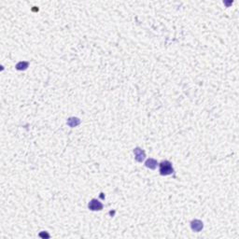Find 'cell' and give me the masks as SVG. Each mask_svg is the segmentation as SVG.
<instances>
[{
	"mask_svg": "<svg viewBox=\"0 0 239 239\" xmlns=\"http://www.w3.org/2000/svg\"><path fill=\"white\" fill-rule=\"evenodd\" d=\"M146 166L147 167H149L151 169H154L156 166H157V162L153 159H149L146 162Z\"/></svg>",
	"mask_w": 239,
	"mask_h": 239,
	"instance_id": "5b68a950",
	"label": "cell"
},
{
	"mask_svg": "<svg viewBox=\"0 0 239 239\" xmlns=\"http://www.w3.org/2000/svg\"><path fill=\"white\" fill-rule=\"evenodd\" d=\"M174 172V169L172 167V164L168 161H164L160 164V173L162 176L170 175Z\"/></svg>",
	"mask_w": 239,
	"mask_h": 239,
	"instance_id": "6da1fadb",
	"label": "cell"
},
{
	"mask_svg": "<svg viewBox=\"0 0 239 239\" xmlns=\"http://www.w3.org/2000/svg\"><path fill=\"white\" fill-rule=\"evenodd\" d=\"M134 152H135L136 160H137V161H138V162H142L143 160H144V158H145V152L143 151L141 149L137 148V149H135Z\"/></svg>",
	"mask_w": 239,
	"mask_h": 239,
	"instance_id": "3957f363",
	"label": "cell"
},
{
	"mask_svg": "<svg viewBox=\"0 0 239 239\" xmlns=\"http://www.w3.org/2000/svg\"><path fill=\"white\" fill-rule=\"evenodd\" d=\"M89 208L91 210H94V211L95 210H101L103 208V205L96 199H93L89 204Z\"/></svg>",
	"mask_w": 239,
	"mask_h": 239,
	"instance_id": "7a4b0ae2",
	"label": "cell"
},
{
	"mask_svg": "<svg viewBox=\"0 0 239 239\" xmlns=\"http://www.w3.org/2000/svg\"><path fill=\"white\" fill-rule=\"evenodd\" d=\"M192 229L194 232H200L203 229V222L198 221V219H195V221L192 222Z\"/></svg>",
	"mask_w": 239,
	"mask_h": 239,
	"instance_id": "277c9868",
	"label": "cell"
}]
</instances>
